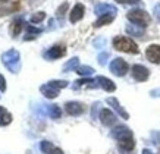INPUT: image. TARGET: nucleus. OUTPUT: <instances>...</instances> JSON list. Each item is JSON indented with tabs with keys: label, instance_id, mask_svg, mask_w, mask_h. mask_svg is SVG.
<instances>
[{
	"label": "nucleus",
	"instance_id": "nucleus-15",
	"mask_svg": "<svg viewBox=\"0 0 160 154\" xmlns=\"http://www.w3.org/2000/svg\"><path fill=\"white\" fill-rule=\"evenodd\" d=\"M59 91H60V90L52 87L50 84H44V85L40 87V92H41L44 97H47V98H56V97L59 96Z\"/></svg>",
	"mask_w": 160,
	"mask_h": 154
},
{
	"label": "nucleus",
	"instance_id": "nucleus-32",
	"mask_svg": "<svg viewBox=\"0 0 160 154\" xmlns=\"http://www.w3.org/2000/svg\"><path fill=\"white\" fill-rule=\"evenodd\" d=\"M0 91H6V79L3 75H0Z\"/></svg>",
	"mask_w": 160,
	"mask_h": 154
},
{
	"label": "nucleus",
	"instance_id": "nucleus-33",
	"mask_svg": "<svg viewBox=\"0 0 160 154\" xmlns=\"http://www.w3.org/2000/svg\"><path fill=\"white\" fill-rule=\"evenodd\" d=\"M150 96L151 97H160V88H159V90H151Z\"/></svg>",
	"mask_w": 160,
	"mask_h": 154
},
{
	"label": "nucleus",
	"instance_id": "nucleus-2",
	"mask_svg": "<svg viewBox=\"0 0 160 154\" xmlns=\"http://www.w3.org/2000/svg\"><path fill=\"white\" fill-rule=\"evenodd\" d=\"M2 63L9 69L12 73H18L21 71V54L18 50L10 48L2 54Z\"/></svg>",
	"mask_w": 160,
	"mask_h": 154
},
{
	"label": "nucleus",
	"instance_id": "nucleus-8",
	"mask_svg": "<svg viewBox=\"0 0 160 154\" xmlns=\"http://www.w3.org/2000/svg\"><path fill=\"white\" fill-rule=\"evenodd\" d=\"M131 71H132V77H134V79L138 81V82L147 81L148 77H150V71H148L146 66H142V65H134Z\"/></svg>",
	"mask_w": 160,
	"mask_h": 154
},
{
	"label": "nucleus",
	"instance_id": "nucleus-21",
	"mask_svg": "<svg viewBox=\"0 0 160 154\" xmlns=\"http://www.w3.org/2000/svg\"><path fill=\"white\" fill-rule=\"evenodd\" d=\"M79 66V59L78 57H72L71 60L65 63L63 66V72H69V71H77V67Z\"/></svg>",
	"mask_w": 160,
	"mask_h": 154
},
{
	"label": "nucleus",
	"instance_id": "nucleus-14",
	"mask_svg": "<svg viewBox=\"0 0 160 154\" xmlns=\"http://www.w3.org/2000/svg\"><path fill=\"white\" fill-rule=\"evenodd\" d=\"M97 84H98V87H102L104 91L107 92H113L115 90H116V85H115V82L112 81V79H109V78L106 77H97Z\"/></svg>",
	"mask_w": 160,
	"mask_h": 154
},
{
	"label": "nucleus",
	"instance_id": "nucleus-30",
	"mask_svg": "<svg viewBox=\"0 0 160 154\" xmlns=\"http://www.w3.org/2000/svg\"><path fill=\"white\" fill-rule=\"evenodd\" d=\"M118 3H122V5H137V3H140L141 0H115Z\"/></svg>",
	"mask_w": 160,
	"mask_h": 154
},
{
	"label": "nucleus",
	"instance_id": "nucleus-22",
	"mask_svg": "<svg viewBox=\"0 0 160 154\" xmlns=\"http://www.w3.org/2000/svg\"><path fill=\"white\" fill-rule=\"evenodd\" d=\"M75 72L78 73V75H81V77H91L92 73H94V69H92L91 66H87V65H84V66H78L77 71Z\"/></svg>",
	"mask_w": 160,
	"mask_h": 154
},
{
	"label": "nucleus",
	"instance_id": "nucleus-9",
	"mask_svg": "<svg viewBox=\"0 0 160 154\" xmlns=\"http://www.w3.org/2000/svg\"><path fill=\"white\" fill-rule=\"evenodd\" d=\"M146 56L151 63L160 65V46L159 44H151L146 50Z\"/></svg>",
	"mask_w": 160,
	"mask_h": 154
},
{
	"label": "nucleus",
	"instance_id": "nucleus-16",
	"mask_svg": "<svg viewBox=\"0 0 160 154\" xmlns=\"http://www.w3.org/2000/svg\"><path fill=\"white\" fill-rule=\"evenodd\" d=\"M24 27H25V22L22 18H15V19L12 21V24H10V34H12V37L19 35V32L22 31Z\"/></svg>",
	"mask_w": 160,
	"mask_h": 154
},
{
	"label": "nucleus",
	"instance_id": "nucleus-13",
	"mask_svg": "<svg viewBox=\"0 0 160 154\" xmlns=\"http://www.w3.org/2000/svg\"><path fill=\"white\" fill-rule=\"evenodd\" d=\"M94 12H96V15H98V16H103V15H116L118 9H116V6H113V5L100 3V5H97L94 7Z\"/></svg>",
	"mask_w": 160,
	"mask_h": 154
},
{
	"label": "nucleus",
	"instance_id": "nucleus-6",
	"mask_svg": "<svg viewBox=\"0 0 160 154\" xmlns=\"http://www.w3.org/2000/svg\"><path fill=\"white\" fill-rule=\"evenodd\" d=\"M65 110L71 116H81L85 112V104L79 101H68L65 103Z\"/></svg>",
	"mask_w": 160,
	"mask_h": 154
},
{
	"label": "nucleus",
	"instance_id": "nucleus-28",
	"mask_svg": "<svg viewBox=\"0 0 160 154\" xmlns=\"http://www.w3.org/2000/svg\"><path fill=\"white\" fill-rule=\"evenodd\" d=\"M109 56H110V54L107 53V52H104V53H100V54H98V63H100L102 66H104V65H106V60L109 59Z\"/></svg>",
	"mask_w": 160,
	"mask_h": 154
},
{
	"label": "nucleus",
	"instance_id": "nucleus-34",
	"mask_svg": "<svg viewBox=\"0 0 160 154\" xmlns=\"http://www.w3.org/2000/svg\"><path fill=\"white\" fill-rule=\"evenodd\" d=\"M49 154H63V151L60 148H58V147H54L53 150H52V151H50Z\"/></svg>",
	"mask_w": 160,
	"mask_h": 154
},
{
	"label": "nucleus",
	"instance_id": "nucleus-26",
	"mask_svg": "<svg viewBox=\"0 0 160 154\" xmlns=\"http://www.w3.org/2000/svg\"><path fill=\"white\" fill-rule=\"evenodd\" d=\"M44 18H46V13H44V12H37V13H34L29 18V21H31L32 24H40L41 21H44Z\"/></svg>",
	"mask_w": 160,
	"mask_h": 154
},
{
	"label": "nucleus",
	"instance_id": "nucleus-19",
	"mask_svg": "<svg viewBox=\"0 0 160 154\" xmlns=\"http://www.w3.org/2000/svg\"><path fill=\"white\" fill-rule=\"evenodd\" d=\"M25 29L28 31V35L25 37L27 40H32V38H35V37H37L38 34L43 32V29H41V28H35V27H32V25L27 24V22H25Z\"/></svg>",
	"mask_w": 160,
	"mask_h": 154
},
{
	"label": "nucleus",
	"instance_id": "nucleus-29",
	"mask_svg": "<svg viewBox=\"0 0 160 154\" xmlns=\"http://www.w3.org/2000/svg\"><path fill=\"white\" fill-rule=\"evenodd\" d=\"M100 106H102V104H100L98 101L92 104V110H91V117L92 119H97V112L100 110Z\"/></svg>",
	"mask_w": 160,
	"mask_h": 154
},
{
	"label": "nucleus",
	"instance_id": "nucleus-5",
	"mask_svg": "<svg viewBox=\"0 0 160 154\" xmlns=\"http://www.w3.org/2000/svg\"><path fill=\"white\" fill-rule=\"evenodd\" d=\"M110 72L113 75H116V77H125L126 72L129 71V66H128V63L121 57H116L113 59L110 62Z\"/></svg>",
	"mask_w": 160,
	"mask_h": 154
},
{
	"label": "nucleus",
	"instance_id": "nucleus-10",
	"mask_svg": "<svg viewBox=\"0 0 160 154\" xmlns=\"http://www.w3.org/2000/svg\"><path fill=\"white\" fill-rule=\"evenodd\" d=\"M100 122L104 126H112L116 123V116H115V113L110 109H103L100 112Z\"/></svg>",
	"mask_w": 160,
	"mask_h": 154
},
{
	"label": "nucleus",
	"instance_id": "nucleus-12",
	"mask_svg": "<svg viewBox=\"0 0 160 154\" xmlns=\"http://www.w3.org/2000/svg\"><path fill=\"white\" fill-rule=\"evenodd\" d=\"M106 101H107V104H109V106L113 107V110L116 112V113L121 116V117H123V119H129V115H128V112H126L125 109L121 106V103L118 101V98H115V97H109Z\"/></svg>",
	"mask_w": 160,
	"mask_h": 154
},
{
	"label": "nucleus",
	"instance_id": "nucleus-4",
	"mask_svg": "<svg viewBox=\"0 0 160 154\" xmlns=\"http://www.w3.org/2000/svg\"><path fill=\"white\" fill-rule=\"evenodd\" d=\"M126 18L131 21L132 24L138 25V27H142V28H146L147 25L150 24V15L147 13L146 10L142 9H134V10H129L128 13H126Z\"/></svg>",
	"mask_w": 160,
	"mask_h": 154
},
{
	"label": "nucleus",
	"instance_id": "nucleus-18",
	"mask_svg": "<svg viewBox=\"0 0 160 154\" xmlns=\"http://www.w3.org/2000/svg\"><path fill=\"white\" fill-rule=\"evenodd\" d=\"M113 19H115V15H103V16H98V19L94 22V27L100 28L103 25H109Z\"/></svg>",
	"mask_w": 160,
	"mask_h": 154
},
{
	"label": "nucleus",
	"instance_id": "nucleus-1",
	"mask_svg": "<svg viewBox=\"0 0 160 154\" xmlns=\"http://www.w3.org/2000/svg\"><path fill=\"white\" fill-rule=\"evenodd\" d=\"M112 137L118 141L119 148L123 151H131L135 147V140H134V134L128 126L119 125L112 131Z\"/></svg>",
	"mask_w": 160,
	"mask_h": 154
},
{
	"label": "nucleus",
	"instance_id": "nucleus-17",
	"mask_svg": "<svg viewBox=\"0 0 160 154\" xmlns=\"http://www.w3.org/2000/svg\"><path fill=\"white\" fill-rule=\"evenodd\" d=\"M126 32L132 35V37H142V34H144V28L142 27H138L135 24H129L126 25Z\"/></svg>",
	"mask_w": 160,
	"mask_h": 154
},
{
	"label": "nucleus",
	"instance_id": "nucleus-27",
	"mask_svg": "<svg viewBox=\"0 0 160 154\" xmlns=\"http://www.w3.org/2000/svg\"><path fill=\"white\" fill-rule=\"evenodd\" d=\"M66 10H68V3H63V5L58 9V12H56L59 19H63V16H65V12H66Z\"/></svg>",
	"mask_w": 160,
	"mask_h": 154
},
{
	"label": "nucleus",
	"instance_id": "nucleus-31",
	"mask_svg": "<svg viewBox=\"0 0 160 154\" xmlns=\"http://www.w3.org/2000/svg\"><path fill=\"white\" fill-rule=\"evenodd\" d=\"M153 13H154V16H156V19L160 22V3H157V5L153 7Z\"/></svg>",
	"mask_w": 160,
	"mask_h": 154
},
{
	"label": "nucleus",
	"instance_id": "nucleus-37",
	"mask_svg": "<svg viewBox=\"0 0 160 154\" xmlns=\"http://www.w3.org/2000/svg\"><path fill=\"white\" fill-rule=\"evenodd\" d=\"M0 2H2V3H5V2H8V0H0Z\"/></svg>",
	"mask_w": 160,
	"mask_h": 154
},
{
	"label": "nucleus",
	"instance_id": "nucleus-23",
	"mask_svg": "<svg viewBox=\"0 0 160 154\" xmlns=\"http://www.w3.org/2000/svg\"><path fill=\"white\" fill-rule=\"evenodd\" d=\"M12 115H10L8 110H5V112H2L0 113V126H6V125H9L10 122H12Z\"/></svg>",
	"mask_w": 160,
	"mask_h": 154
},
{
	"label": "nucleus",
	"instance_id": "nucleus-20",
	"mask_svg": "<svg viewBox=\"0 0 160 154\" xmlns=\"http://www.w3.org/2000/svg\"><path fill=\"white\" fill-rule=\"evenodd\" d=\"M47 113L52 119H60V116H62V110H60V107L58 104H50L47 106Z\"/></svg>",
	"mask_w": 160,
	"mask_h": 154
},
{
	"label": "nucleus",
	"instance_id": "nucleus-24",
	"mask_svg": "<svg viewBox=\"0 0 160 154\" xmlns=\"http://www.w3.org/2000/svg\"><path fill=\"white\" fill-rule=\"evenodd\" d=\"M47 84H50L52 87L58 88V90H63V88L68 87V81H63V79H53V81H49Z\"/></svg>",
	"mask_w": 160,
	"mask_h": 154
},
{
	"label": "nucleus",
	"instance_id": "nucleus-11",
	"mask_svg": "<svg viewBox=\"0 0 160 154\" xmlns=\"http://www.w3.org/2000/svg\"><path fill=\"white\" fill-rule=\"evenodd\" d=\"M84 13H85V7H84V5H81V3H77V5L72 7L71 13H69V21H71L72 24H75V22H78V21L82 19V18H84Z\"/></svg>",
	"mask_w": 160,
	"mask_h": 154
},
{
	"label": "nucleus",
	"instance_id": "nucleus-36",
	"mask_svg": "<svg viewBox=\"0 0 160 154\" xmlns=\"http://www.w3.org/2000/svg\"><path fill=\"white\" fill-rule=\"evenodd\" d=\"M5 110H6L5 107H2V106H0V113H2V112H5Z\"/></svg>",
	"mask_w": 160,
	"mask_h": 154
},
{
	"label": "nucleus",
	"instance_id": "nucleus-35",
	"mask_svg": "<svg viewBox=\"0 0 160 154\" xmlns=\"http://www.w3.org/2000/svg\"><path fill=\"white\" fill-rule=\"evenodd\" d=\"M142 154H153L150 150H142Z\"/></svg>",
	"mask_w": 160,
	"mask_h": 154
},
{
	"label": "nucleus",
	"instance_id": "nucleus-25",
	"mask_svg": "<svg viewBox=\"0 0 160 154\" xmlns=\"http://www.w3.org/2000/svg\"><path fill=\"white\" fill-rule=\"evenodd\" d=\"M40 148H41V151H43L44 154H49L54 147L50 141H41V142H40Z\"/></svg>",
	"mask_w": 160,
	"mask_h": 154
},
{
	"label": "nucleus",
	"instance_id": "nucleus-7",
	"mask_svg": "<svg viewBox=\"0 0 160 154\" xmlns=\"http://www.w3.org/2000/svg\"><path fill=\"white\" fill-rule=\"evenodd\" d=\"M65 54H66V48L63 47V46H53V47H50L47 52H44L43 56H44V59H47V60H56V59L63 57Z\"/></svg>",
	"mask_w": 160,
	"mask_h": 154
},
{
	"label": "nucleus",
	"instance_id": "nucleus-3",
	"mask_svg": "<svg viewBox=\"0 0 160 154\" xmlns=\"http://www.w3.org/2000/svg\"><path fill=\"white\" fill-rule=\"evenodd\" d=\"M112 44H113V47L116 48V50L123 52V53H129V54H138L140 53V48H138L137 43L134 41V40L128 38V37H122V35L115 37L113 41H112Z\"/></svg>",
	"mask_w": 160,
	"mask_h": 154
}]
</instances>
